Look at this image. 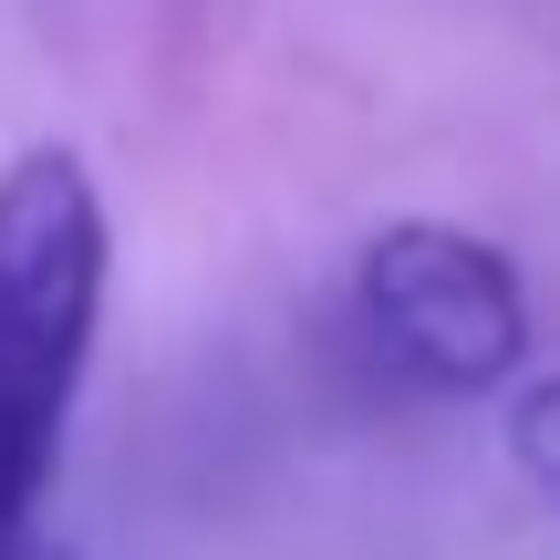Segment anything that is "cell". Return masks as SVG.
Instances as JSON below:
<instances>
[{"label":"cell","mask_w":560,"mask_h":560,"mask_svg":"<svg viewBox=\"0 0 560 560\" xmlns=\"http://www.w3.org/2000/svg\"><path fill=\"white\" fill-rule=\"evenodd\" d=\"M115 301V208L73 145L0 166V560L52 529L62 436Z\"/></svg>","instance_id":"cell-1"},{"label":"cell","mask_w":560,"mask_h":560,"mask_svg":"<svg viewBox=\"0 0 560 560\" xmlns=\"http://www.w3.org/2000/svg\"><path fill=\"white\" fill-rule=\"evenodd\" d=\"M353 322L416 395L446 405L509 395L540 353L529 270L467 219H384L353 249Z\"/></svg>","instance_id":"cell-2"},{"label":"cell","mask_w":560,"mask_h":560,"mask_svg":"<svg viewBox=\"0 0 560 560\" xmlns=\"http://www.w3.org/2000/svg\"><path fill=\"white\" fill-rule=\"evenodd\" d=\"M509 467H520L540 499H560V363L509 384Z\"/></svg>","instance_id":"cell-3"},{"label":"cell","mask_w":560,"mask_h":560,"mask_svg":"<svg viewBox=\"0 0 560 560\" xmlns=\"http://www.w3.org/2000/svg\"><path fill=\"white\" fill-rule=\"evenodd\" d=\"M11 560H83V550L62 540V529H42V540H32V550H11Z\"/></svg>","instance_id":"cell-4"}]
</instances>
